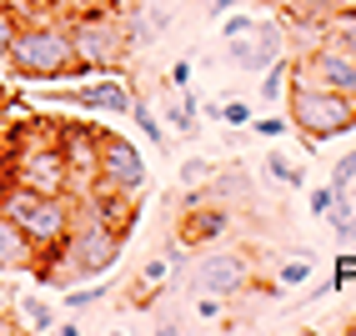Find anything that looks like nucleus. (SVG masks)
<instances>
[{"mask_svg":"<svg viewBox=\"0 0 356 336\" xmlns=\"http://www.w3.org/2000/svg\"><path fill=\"white\" fill-rule=\"evenodd\" d=\"M0 211L10 216V221L26 231V241L35 246V261H31V271L35 281L45 286H56V266H60V246H65V236L70 226H76V196H40V191L31 186H6L0 191Z\"/></svg>","mask_w":356,"mask_h":336,"instance_id":"nucleus-1","label":"nucleus"},{"mask_svg":"<svg viewBox=\"0 0 356 336\" xmlns=\"http://www.w3.org/2000/svg\"><path fill=\"white\" fill-rule=\"evenodd\" d=\"M60 151L70 171V196L96 191V166H101V131L86 121H60Z\"/></svg>","mask_w":356,"mask_h":336,"instance_id":"nucleus-6","label":"nucleus"},{"mask_svg":"<svg viewBox=\"0 0 356 336\" xmlns=\"http://www.w3.org/2000/svg\"><path fill=\"white\" fill-rule=\"evenodd\" d=\"M296 76H306V81H316V86H331V90H356V51L351 45H341V40H321L306 61H296Z\"/></svg>","mask_w":356,"mask_h":336,"instance_id":"nucleus-8","label":"nucleus"},{"mask_svg":"<svg viewBox=\"0 0 356 336\" xmlns=\"http://www.w3.org/2000/svg\"><path fill=\"white\" fill-rule=\"evenodd\" d=\"M286 115H291V131H301L306 141H331V136L356 131V95L331 90V86H316V81L296 76V65H291Z\"/></svg>","mask_w":356,"mask_h":336,"instance_id":"nucleus-4","label":"nucleus"},{"mask_svg":"<svg viewBox=\"0 0 356 336\" xmlns=\"http://www.w3.org/2000/svg\"><path fill=\"white\" fill-rule=\"evenodd\" d=\"M165 126H176L186 141H191V136L201 131V95H196L191 86H186V90L176 95V101H165Z\"/></svg>","mask_w":356,"mask_h":336,"instance_id":"nucleus-15","label":"nucleus"},{"mask_svg":"<svg viewBox=\"0 0 356 336\" xmlns=\"http://www.w3.org/2000/svg\"><path fill=\"white\" fill-rule=\"evenodd\" d=\"M51 101H60V106H86V111H101V115H131L136 90H131L121 76H101V81H86V86L56 90Z\"/></svg>","mask_w":356,"mask_h":336,"instance_id":"nucleus-9","label":"nucleus"},{"mask_svg":"<svg viewBox=\"0 0 356 336\" xmlns=\"http://www.w3.org/2000/svg\"><path fill=\"white\" fill-rule=\"evenodd\" d=\"M351 186H356V151H346L331 166V191H351Z\"/></svg>","mask_w":356,"mask_h":336,"instance_id":"nucleus-26","label":"nucleus"},{"mask_svg":"<svg viewBox=\"0 0 356 336\" xmlns=\"http://www.w3.org/2000/svg\"><path fill=\"white\" fill-rule=\"evenodd\" d=\"M251 31H256V15H246L241 6L221 15V40H241V35H251Z\"/></svg>","mask_w":356,"mask_h":336,"instance_id":"nucleus-22","label":"nucleus"},{"mask_svg":"<svg viewBox=\"0 0 356 336\" xmlns=\"http://www.w3.org/2000/svg\"><path fill=\"white\" fill-rule=\"evenodd\" d=\"M326 221H331V231H337V246L351 251V246H356V206H351V191H337V201H331Z\"/></svg>","mask_w":356,"mask_h":336,"instance_id":"nucleus-18","label":"nucleus"},{"mask_svg":"<svg viewBox=\"0 0 356 336\" xmlns=\"http://www.w3.org/2000/svg\"><path fill=\"white\" fill-rule=\"evenodd\" d=\"M251 131L266 136V141H276V136L291 131V115H251Z\"/></svg>","mask_w":356,"mask_h":336,"instance_id":"nucleus-27","label":"nucleus"},{"mask_svg":"<svg viewBox=\"0 0 356 336\" xmlns=\"http://www.w3.org/2000/svg\"><path fill=\"white\" fill-rule=\"evenodd\" d=\"M266 171H271V176H276L281 186H296V191L306 186V176H301V166H291V161L281 156V151H266Z\"/></svg>","mask_w":356,"mask_h":336,"instance_id":"nucleus-21","label":"nucleus"},{"mask_svg":"<svg viewBox=\"0 0 356 336\" xmlns=\"http://www.w3.org/2000/svg\"><path fill=\"white\" fill-rule=\"evenodd\" d=\"M231 231V206L226 201H201L181 216V246H216L221 236Z\"/></svg>","mask_w":356,"mask_h":336,"instance_id":"nucleus-11","label":"nucleus"},{"mask_svg":"<svg viewBox=\"0 0 356 336\" xmlns=\"http://www.w3.org/2000/svg\"><path fill=\"white\" fill-rule=\"evenodd\" d=\"M165 81H171L176 90L191 86V61H171V70H165Z\"/></svg>","mask_w":356,"mask_h":336,"instance_id":"nucleus-32","label":"nucleus"},{"mask_svg":"<svg viewBox=\"0 0 356 336\" xmlns=\"http://www.w3.org/2000/svg\"><path fill=\"white\" fill-rule=\"evenodd\" d=\"M65 26H70V45H76V61H81V81L126 70L131 40H126V20L111 6H86L76 15H65Z\"/></svg>","mask_w":356,"mask_h":336,"instance_id":"nucleus-3","label":"nucleus"},{"mask_svg":"<svg viewBox=\"0 0 356 336\" xmlns=\"http://www.w3.org/2000/svg\"><path fill=\"white\" fill-rule=\"evenodd\" d=\"M291 65H296V61L276 56L266 70H261V106H281V101H286V90H291Z\"/></svg>","mask_w":356,"mask_h":336,"instance_id":"nucleus-16","label":"nucleus"},{"mask_svg":"<svg viewBox=\"0 0 356 336\" xmlns=\"http://www.w3.org/2000/svg\"><path fill=\"white\" fill-rule=\"evenodd\" d=\"M196 286H201V291L226 296V301H236L241 291L256 286V266H251L246 251H206L201 266H196Z\"/></svg>","mask_w":356,"mask_h":336,"instance_id":"nucleus-7","label":"nucleus"},{"mask_svg":"<svg viewBox=\"0 0 356 336\" xmlns=\"http://www.w3.org/2000/svg\"><path fill=\"white\" fill-rule=\"evenodd\" d=\"M251 115H256L251 101H226L221 106V126H251Z\"/></svg>","mask_w":356,"mask_h":336,"instance_id":"nucleus-28","label":"nucleus"},{"mask_svg":"<svg viewBox=\"0 0 356 336\" xmlns=\"http://www.w3.org/2000/svg\"><path fill=\"white\" fill-rule=\"evenodd\" d=\"M211 176H216V161H206V156L181 161V186H206Z\"/></svg>","mask_w":356,"mask_h":336,"instance_id":"nucleus-23","label":"nucleus"},{"mask_svg":"<svg viewBox=\"0 0 356 336\" xmlns=\"http://www.w3.org/2000/svg\"><path fill=\"white\" fill-rule=\"evenodd\" d=\"M165 26H171V6H165V0L140 6L136 15H126V40H131V51H151V45L165 35Z\"/></svg>","mask_w":356,"mask_h":336,"instance_id":"nucleus-12","label":"nucleus"},{"mask_svg":"<svg viewBox=\"0 0 356 336\" xmlns=\"http://www.w3.org/2000/svg\"><path fill=\"white\" fill-rule=\"evenodd\" d=\"M15 26H20V10H10V6H0V61H6V51H10V40H15Z\"/></svg>","mask_w":356,"mask_h":336,"instance_id":"nucleus-29","label":"nucleus"},{"mask_svg":"<svg viewBox=\"0 0 356 336\" xmlns=\"http://www.w3.org/2000/svg\"><path fill=\"white\" fill-rule=\"evenodd\" d=\"M111 296V286H106V276H96V281H76V286H65L60 291V311H90V306H101Z\"/></svg>","mask_w":356,"mask_h":336,"instance_id":"nucleus-17","label":"nucleus"},{"mask_svg":"<svg viewBox=\"0 0 356 336\" xmlns=\"http://www.w3.org/2000/svg\"><path fill=\"white\" fill-rule=\"evenodd\" d=\"M6 311H15V296H10V286H0V317Z\"/></svg>","mask_w":356,"mask_h":336,"instance_id":"nucleus-36","label":"nucleus"},{"mask_svg":"<svg viewBox=\"0 0 356 336\" xmlns=\"http://www.w3.org/2000/svg\"><path fill=\"white\" fill-rule=\"evenodd\" d=\"M131 121L140 126V136H146L151 146H161V151H165V121H161V115H156L146 101H136V106H131Z\"/></svg>","mask_w":356,"mask_h":336,"instance_id":"nucleus-20","label":"nucleus"},{"mask_svg":"<svg viewBox=\"0 0 356 336\" xmlns=\"http://www.w3.org/2000/svg\"><path fill=\"white\" fill-rule=\"evenodd\" d=\"M15 101V95H10V81H6V61H0V111H6Z\"/></svg>","mask_w":356,"mask_h":336,"instance_id":"nucleus-35","label":"nucleus"},{"mask_svg":"<svg viewBox=\"0 0 356 336\" xmlns=\"http://www.w3.org/2000/svg\"><path fill=\"white\" fill-rule=\"evenodd\" d=\"M351 281H356V256L341 251V256H337V266H331V286L341 291V286H351Z\"/></svg>","mask_w":356,"mask_h":336,"instance_id":"nucleus-30","label":"nucleus"},{"mask_svg":"<svg viewBox=\"0 0 356 336\" xmlns=\"http://www.w3.org/2000/svg\"><path fill=\"white\" fill-rule=\"evenodd\" d=\"M26 6H35V10H45V15H76V10H86V6H106V0H26Z\"/></svg>","mask_w":356,"mask_h":336,"instance_id":"nucleus-24","label":"nucleus"},{"mask_svg":"<svg viewBox=\"0 0 356 336\" xmlns=\"http://www.w3.org/2000/svg\"><path fill=\"white\" fill-rule=\"evenodd\" d=\"M10 186V146H6V136H0V191Z\"/></svg>","mask_w":356,"mask_h":336,"instance_id":"nucleus-33","label":"nucleus"},{"mask_svg":"<svg viewBox=\"0 0 356 336\" xmlns=\"http://www.w3.org/2000/svg\"><path fill=\"white\" fill-rule=\"evenodd\" d=\"M331 201H337V191H331V186H316L312 196H306V206H312V216H326V211H331Z\"/></svg>","mask_w":356,"mask_h":336,"instance_id":"nucleus-31","label":"nucleus"},{"mask_svg":"<svg viewBox=\"0 0 356 336\" xmlns=\"http://www.w3.org/2000/svg\"><path fill=\"white\" fill-rule=\"evenodd\" d=\"M281 45H286V31H281L276 20H256L251 35L226 40V61H231L236 70H246V76H261V70L281 56Z\"/></svg>","mask_w":356,"mask_h":336,"instance_id":"nucleus-10","label":"nucleus"},{"mask_svg":"<svg viewBox=\"0 0 356 336\" xmlns=\"http://www.w3.org/2000/svg\"><path fill=\"white\" fill-rule=\"evenodd\" d=\"M351 95H356V90H351Z\"/></svg>","mask_w":356,"mask_h":336,"instance_id":"nucleus-37","label":"nucleus"},{"mask_svg":"<svg viewBox=\"0 0 356 336\" xmlns=\"http://www.w3.org/2000/svg\"><path fill=\"white\" fill-rule=\"evenodd\" d=\"M312 271H316V251H312V246H301L296 256H286V261H281L276 286H281V291H296V286H306V281H312Z\"/></svg>","mask_w":356,"mask_h":336,"instance_id":"nucleus-19","label":"nucleus"},{"mask_svg":"<svg viewBox=\"0 0 356 336\" xmlns=\"http://www.w3.org/2000/svg\"><path fill=\"white\" fill-rule=\"evenodd\" d=\"M6 70L15 81H35V86H56V81H81V61L70 45L65 15H20L15 40L6 51Z\"/></svg>","mask_w":356,"mask_h":336,"instance_id":"nucleus-2","label":"nucleus"},{"mask_svg":"<svg viewBox=\"0 0 356 336\" xmlns=\"http://www.w3.org/2000/svg\"><path fill=\"white\" fill-rule=\"evenodd\" d=\"M31 261H35V246L26 241V231H20L6 211H0V276H10V271H31Z\"/></svg>","mask_w":356,"mask_h":336,"instance_id":"nucleus-13","label":"nucleus"},{"mask_svg":"<svg viewBox=\"0 0 356 336\" xmlns=\"http://www.w3.org/2000/svg\"><path fill=\"white\" fill-rule=\"evenodd\" d=\"M96 191L106 196H121V201H136L146 196V161H140V146H131L126 136L115 131H101V166H96Z\"/></svg>","mask_w":356,"mask_h":336,"instance_id":"nucleus-5","label":"nucleus"},{"mask_svg":"<svg viewBox=\"0 0 356 336\" xmlns=\"http://www.w3.org/2000/svg\"><path fill=\"white\" fill-rule=\"evenodd\" d=\"M196 321H226V296H216V291H201V301H196Z\"/></svg>","mask_w":356,"mask_h":336,"instance_id":"nucleus-25","label":"nucleus"},{"mask_svg":"<svg viewBox=\"0 0 356 336\" xmlns=\"http://www.w3.org/2000/svg\"><path fill=\"white\" fill-rule=\"evenodd\" d=\"M15 317L26 321L31 331H56V326H60V311L51 306V296H45V291H26V296H15Z\"/></svg>","mask_w":356,"mask_h":336,"instance_id":"nucleus-14","label":"nucleus"},{"mask_svg":"<svg viewBox=\"0 0 356 336\" xmlns=\"http://www.w3.org/2000/svg\"><path fill=\"white\" fill-rule=\"evenodd\" d=\"M236 6H241V0H206V15H211V20H221V15L236 10Z\"/></svg>","mask_w":356,"mask_h":336,"instance_id":"nucleus-34","label":"nucleus"}]
</instances>
